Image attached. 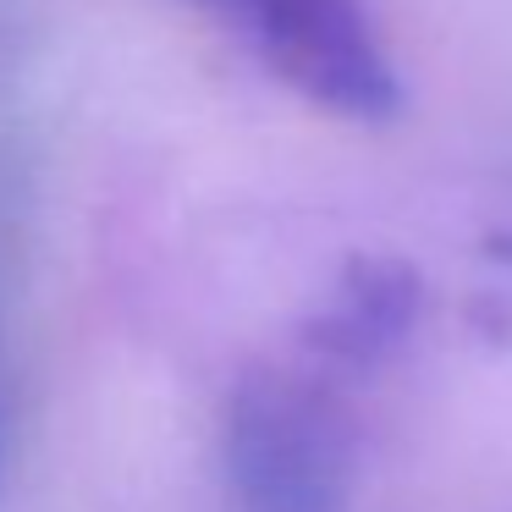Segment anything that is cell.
Masks as SVG:
<instances>
[{"label": "cell", "mask_w": 512, "mask_h": 512, "mask_svg": "<svg viewBox=\"0 0 512 512\" xmlns=\"http://www.w3.org/2000/svg\"><path fill=\"white\" fill-rule=\"evenodd\" d=\"M358 435L347 408L309 375L254 369L226 408V479L243 512H342Z\"/></svg>", "instance_id": "6da1fadb"}, {"label": "cell", "mask_w": 512, "mask_h": 512, "mask_svg": "<svg viewBox=\"0 0 512 512\" xmlns=\"http://www.w3.org/2000/svg\"><path fill=\"white\" fill-rule=\"evenodd\" d=\"M254 39L287 89L347 122H391L402 78L369 23L364 0H259Z\"/></svg>", "instance_id": "7a4b0ae2"}, {"label": "cell", "mask_w": 512, "mask_h": 512, "mask_svg": "<svg viewBox=\"0 0 512 512\" xmlns=\"http://www.w3.org/2000/svg\"><path fill=\"white\" fill-rule=\"evenodd\" d=\"M424 303V281L397 254H358L342 265L331 298L303 325V342L336 364H380L408 342Z\"/></svg>", "instance_id": "3957f363"}, {"label": "cell", "mask_w": 512, "mask_h": 512, "mask_svg": "<svg viewBox=\"0 0 512 512\" xmlns=\"http://www.w3.org/2000/svg\"><path fill=\"white\" fill-rule=\"evenodd\" d=\"M479 248H485V259H496V265H512V226H501V232H490Z\"/></svg>", "instance_id": "277c9868"}, {"label": "cell", "mask_w": 512, "mask_h": 512, "mask_svg": "<svg viewBox=\"0 0 512 512\" xmlns=\"http://www.w3.org/2000/svg\"><path fill=\"white\" fill-rule=\"evenodd\" d=\"M6 452L12 441H6V364H0V496H6Z\"/></svg>", "instance_id": "5b68a950"}, {"label": "cell", "mask_w": 512, "mask_h": 512, "mask_svg": "<svg viewBox=\"0 0 512 512\" xmlns=\"http://www.w3.org/2000/svg\"><path fill=\"white\" fill-rule=\"evenodd\" d=\"M193 6H221V12H254L259 0H193Z\"/></svg>", "instance_id": "8992f818"}]
</instances>
